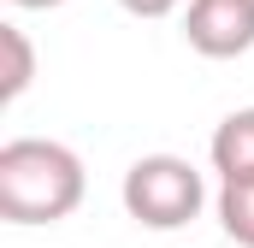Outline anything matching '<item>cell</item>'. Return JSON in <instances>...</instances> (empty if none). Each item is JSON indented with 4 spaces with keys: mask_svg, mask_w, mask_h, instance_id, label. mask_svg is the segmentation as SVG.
Listing matches in <instances>:
<instances>
[{
    "mask_svg": "<svg viewBox=\"0 0 254 248\" xmlns=\"http://www.w3.org/2000/svg\"><path fill=\"white\" fill-rule=\"evenodd\" d=\"M83 160L48 136H12L0 148V219L12 225H60L83 207Z\"/></svg>",
    "mask_w": 254,
    "mask_h": 248,
    "instance_id": "1",
    "label": "cell"
},
{
    "mask_svg": "<svg viewBox=\"0 0 254 248\" xmlns=\"http://www.w3.org/2000/svg\"><path fill=\"white\" fill-rule=\"evenodd\" d=\"M119 195H125V213L136 225H148V231H178V225H190L195 213L207 207L201 172L190 160H178V154H142L125 172Z\"/></svg>",
    "mask_w": 254,
    "mask_h": 248,
    "instance_id": "2",
    "label": "cell"
},
{
    "mask_svg": "<svg viewBox=\"0 0 254 248\" xmlns=\"http://www.w3.org/2000/svg\"><path fill=\"white\" fill-rule=\"evenodd\" d=\"M184 42L201 60H237L254 48V0H190Z\"/></svg>",
    "mask_w": 254,
    "mask_h": 248,
    "instance_id": "3",
    "label": "cell"
},
{
    "mask_svg": "<svg viewBox=\"0 0 254 248\" xmlns=\"http://www.w3.org/2000/svg\"><path fill=\"white\" fill-rule=\"evenodd\" d=\"M207 160L219 178H254V107H237L225 113L213 142H207Z\"/></svg>",
    "mask_w": 254,
    "mask_h": 248,
    "instance_id": "4",
    "label": "cell"
},
{
    "mask_svg": "<svg viewBox=\"0 0 254 248\" xmlns=\"http://www.w3.org/2000/svg\"><path fill=\"white\" fill-rule=\"evenodd\" d=\"M0 54H6V71H0V101L12 107V101L30 89V77H36V48H30V36H24L18 24H0Z\"/></svg>",
    "mask_w": 254,
    "mask_h": 248,
    "instance_id": "5",
    "label": "cell"
},
{
    "mask_svg": "<svg viewBox=\"0 0 254 248\" xmlns=\"http://www.w3.org/2000/svg\"><path fill=\"white\" fill-rule=\"evenodd\" d=\"M219 225L237 248H254V178H225L219 189Z\"/></svg>",
    "mask_w": 254,
    "mask_h": 248,
    "instance_id": "6",
    "label": "cell"
},
{
    "mask_svg": "<svg viewBox=\"0 0 254 248\" xmlns=\"http://www.w3.org/2000/svg\"><path fill=\"white\" fill-rule=\"evenodd\" d=\"M119 6H125L130 18H172L184 0H119Z\"/></svg>",
    "mask_w": 254,
    "mask_h": 248,
    "instance_id": "7",
    "label": "cell"
},
{
    "mask_svg": "<svg viewBox=\"0 0 254 248\" xmlns=\"http://www.w3.org/2000/svg\"><path fill=\"white\" fill-rule=\"evenodd\" d=\"M12 6H24V12H48V6H65V0H12Z\"/></svg>",
    "mask_w": 254,
    "mask_h": 248,
    "instance_id": "8",
    "label": "cell"
}]
</instances>
